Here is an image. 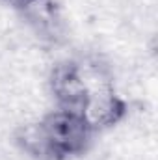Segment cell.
I'll return each instance as SVG.
<instances>
[{"label":"cell","instance_id":"277c9868","mask_svg":"<svg viewBox=\"0 0 158 160\" xmlns=\"http://www.w3.org/2000/svg\"><path fill=\"white\" fill-rule=\"evenodd\" d=\"M15 142H17V145H19L26 155H30L32 158L50 160V153H48V147H47V142H45V134H43V130H41L39 123L22 125V127L15 132Z\"/></svg>","mask_w":158,"mask_h":160},{"label":"cell","instance_id":"5b68a950","mask_svg":"<svg viewBox=\"0 0 158 160\" xmlns=\"http://www.w3.org/2000/svg\"><path fill=\"white\" fill-rule=\"evenodd\" d=\"M11 6H15V8H21V9H30L34 4H37L39 0H7Z\"/></svg>","mask_w":158,"mask_h":160},{"label":"cell","instance_id":"7a4b0ae2","mask_svg":"<svg viewBox=\"0 0 158 160\" xmlns=\"http://www.w3.org/2000/svg\"><path fill=\"white\" fill-rule=\"evenodd\" d=\"M80 114L89 125V128L95 132V130H102L117 125L126 114V104L102 80L99 82V86L87 84V95Z\"/></svg>","mask_w":158,"mask_h":160},{"label":"cell","instance_id":"6da1fadb","mask_svg":"<svg viewBox=\"0 0 158 160\" xmlns=\"http://www.w3.org/2000/svg\"><path fill=\"white\" fill-rule=\"evenodd\" d=\"M50 160H65L80 155L93 134L80 112L58 108L39 121Z\"/></svg>","mask_w":158,"mask_h":160},{"label":"cell","instance_id":"3957f363","mask_svg":"<svg viewBox=\"0 0 158 160\" xmlns=\"http://www.w3.org/2000/svg\"><path fill=\"white\" fill-rule=\"evenodd\" d=\"M50 91L58 102V108L80 112L87 95V82L80 65L73 62L54 65L50 73Z\"/></svg>","mask_w":158,"mask_h":160}]
</instances>
